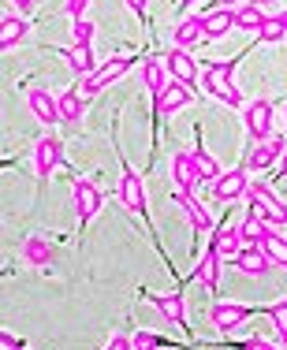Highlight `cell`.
Listing matches in <instances>:
<instances>
[{
    "label": "cell",
    "instance_id": "6",
    "mask_svg": "<svg viewBox=\"0 0 287 350\" xmlns=\"http://www.w3.org/2000/svg\"><path fill=\"white\" fill-rule=\"evenodd\" d=\"M71 198H75V213H79V228H86V224L101 213V205H105V198H101V187H97L94 179H75Z\"/></svg>",
    "mask_w": 287,
    "mask_h": 350
},
{
    "label": "cell",
    "instance_id": "42",
    "mask_svg": "<svg viewBox=\"0 0 287 350\" xmlns=\"http://www.w3.org/2000/svg\"><path fill=\"white\" fill-rule=\"evenodd\" d=\"M280 179H287V153H284V161H280Z\"/></svg>",
    "mask_w": 287,
    "mask_h": 350
},
{
    "label": "cell",
    "instance_id": "48",
    "mask_svg": "<svg viewBox=\"0 0 287 350\" xmlns=\"http://www.w3.org/2000/svg\"><path fill=\"white\" fill-rule=\"evenodd\" d=\"M160 350H168V347H160Z\"/></svg>",
    "mask_w": 287,
    "mask_h": 350
},
{
    "label": "cell",
    "instance_id": "16",
    "mask_svg": "<svg viewBox=\"0 0 287 350\" xmlns=\"http://www.w3.org/2000/svg\"><path fill=\"white\" fill-rule=\"evenodd\" d=\"M187 105H190V86L172 79V82H168V90L153 101V112L157 116H172V112H179V108H187Z\"/></svg>",
    "mask_w": 287,
    "mask_h": 350
},
{
    "label": "cell",
    "instance_id": "29",
    "mask_svg": "<svg viewBox=\"0 0 287 350\" xmlns=\"http://www.w3.org/2000/svg\"><path fill=\"white\" fill-rule=\"evenodd\" d=\"M261 27H265V12H261L258 4H242L239 12H235V30H250V34H258Z\"/></svg>",
    "mask_w": 287,
    "mask_h": 350
},
{
    "label": "cell",
    "instance_id": "41",
    "mask_svg": "<svg viewBox=\"0 0 287 350\" xmlns=\"http://www.w3.org/2000/svg\"><path fill=\"white\" fill-rule=\"evenodd\" d=\"M239 0H216V8H235Z\"/></svg>",
    "mask_w": 287,
    "mask_h": 350
},
{
    "label": "cell",
    "instance_id": "37",
    "mask_svg": "<svg viewBox=\"0 0 287 350\" xmlns=\"http://www.w3.org/2000/svg\"><path fill=\"white\" fill-rule=\"evenodd\" d=\"M86 4H90V0H67V4H64V12L71 15V19H82V12H86Z\"/></svg>",
    "mask_w": 287,
    "mask_h": 350
},
{
    "label": "cell",
    "instance_id": "32",
    "mask_svg": "<svg viewBox=\"0 0 287 350\" xmlns=\"http://www.w3.org/2000/svg\"><path fill=\"white\" fill-rule=\"evenodd\" d=\"M287 38V27L280 19H265V27L258 30V41L261 45H276V41H284Z\"/></svg>",
    "mask_w": 287,
    "mask_h": 350
},
{
    "label": "cell",
    "instance_id": "30",
    "mask_svg": "<svg viewBox=\"0 0 287 350\" xmlns=\"http://www.w3.org/2000/svg\"><path fill=\"white\" fill-rule=\"evenodd\" d=\"M239 231H242V239H247V243H250V246H258V243H261V239H265V235H269V228H265V220H261V216H258V213H250V216H247V220H242V224H239Z\"/></svg>",
    "mask_w": 287,
    "mask_h": 350
},
{
    "label": "cell",
    "instance_id": "17",
    "mask_svg": "<svg viewBox=\"0 0 287 350\" xmlns=\"http://www.w3.org/2000/svg\"><path fill=\"white\" fill-rule=\"evenodd\" d=\"M201 23H205V41H221L235 30V12L232 8H213V12L201 15Z\"/></svg>",
    "mask_w": 287,
    "mask_h": 350
},
{
    "label": "cell",
    "instance_id": "13",
    "mask_svg": "<svg viewBox=\"0 0 287 350\" xmlns=\"http://www.w3.org/2000/svg\"><path fill=\"white\" fill-rule=\"evenodd\" d=\"M146 302H153L168 324H179V328H187V298H183L179 291H164V295H153V291H149Z\"/></svg>",
    "mask_w": 287,
    "mask_h": 350
},
{
    "label": "cell",
    "instance_id": "14",
    "mask_svg": "<svg viewBox=\"0 0 287 350\" xmlns=\"http://www.w3.org/2000/svg\"><path fill=\"white\" fill-rule=\"evenodd\" d=\"M164 68H168V75H172L175 82H190L198 79V64H194V56H190V49H179V45H172L164 53Z\"/></svg>",
    "mask_w": 287,
    "mask_h": 350
},
{
    "label": "cell",
    "instance_id": "25",
    "mask_svg": "<svg viewBox=\"0 0 287 350\" xmlns=\"http://www.w3.org/2000/svg\"><path fill=\"white\" fill-rule=\"evenodd\" d=\"M142 79H146V90H149V97H153V101L168 90V68L160 60H153V56L142 64Z\"/></svg>",
    "mask_w": 287,
    "mask_h": 350
},
{
    "label": "cell",
    "instance_id": "26",
    "mask_svg": "<svg viewBox=\"0 0 287 350\" xmlns=\"http://www.w3.org/2000/svg\"><path fill=\"white\" fill-rule=\"evenodd\" d=\"M190 153H194V164H198V175H201V183H209V187H213V183L224 175L221 161H216V157L209 153V149H201V146H198V149H190Z\"/></svg>",
    "mask_w": 287,
    "mask_h": 350
},
{
    "label": "cell",
    "instance_id": "19",
    "mask_svg": "<svg viewBox=\"0 0 287 350\" xmlns=\"http://www.w3.org/2000/svg\"><path fill=\"white\" fill-rule=\"evenodd\" d=\"M23 257H27V265H34V269H45V265H53L56 250L45 235H27L23 239Z\"/></svg>",
    "mask_w": 287,
    "mask_h": 350
},
{
    "label": "cell",
    "instance_id": "39",
    "mask_svg": "<svg viewBox=\"0 0 287 350\" xmlns=\"http://www.w3.org/2000/svg\"><path fill=\"white\" fill-rule=\"evenodd\" d=\"M0 347H4V350H23V343L12 336V332H0Z\"/></svg>",
    "mask_w": 287,
    "mask_h": 350
},
{
    "label": "cell",
    "instance_id": "45",
    "mask_svg": "<svg viewBox=\"0 0 287 350\" xmlns=\"http://www.w3.org/2000/svg\"><path fill=\"white\" fill-rule=\"evenodd\" d=\"M179 4H183V8H190V4H198V0H179Z\"/></svg>",
    "mask_w": 287,
    "mask_h": 350
},
{
    "label": "cell",
    "instance_id": "5",
    "mask_svg": "<svg viewBox=\"0 0 287 350\" xmlns=\"http://www.w3.org/2000/svg\"><path fill=\"white\" fill-rule=\"evenodd\" d=\"M273 120H276V105L269 101V97H261V101H250V105H247V112H242L247 135L254 138V142L273 138Z\"/></svg>",
    "mask_w": 287,
    "mask_h": 350
},
{
    "label": "cell",
    "instance_id": "3",
    "mask_svg": "<svg viewBox=\"0 0 287 350\" xmlns=\"http://www.w3.org/2000/svg\"><path fill=\"white\" fill-rule=\"evenodd\" d=\"M134 68V56H112V60H105L94 75H86V79L79 82V94L86 97V101H94V97L101 94L105 86H112L116 79H123Z\"/></svg>",
    "mask_w": 287,
    "mask_h": 350
},
{
    "label": "cell",
    "instance_id": "9",
    "mask_svg": "<svg viewBox=\"0 0 287 350\" xmlns=\"http://www.w3.org/2000/svg\"><path fill=\"white\" fill-rule=\"evenodd\" d=\"M172 202L179 205V213L187 216V224H190L194 231H198V235H205V231H213V216H209V209L198 202V198H194V190H179V187H175Z\"/></svg>",
    "mask_w": 287,
    "mask_h": 350
},
{
    "label": "cell",
    "instance_id": "44",
    "mask_svg": "<svg viewBox=\"0 0 287 350\" xmlns=\"http://www.w3.org/2000/svg\"><path fill=\"white\" fill-rule=\"evenodd\" d=\"M276 19H280V23H284V27H287V12H280V15H276Z\"/></svg>",
    "mask_w": 287,
    "mask_h": 350
},
{
    "label": "cell",
    "instance_id": "8",
    "mask_svg": "<svg viewBox=\"0 0 287 350\" xmlns=\"http://www.w3.org/2000/svg\"><path fill=\"white\" fill-rule=\"evenodd\" d=\"M116 194H120V205L127 213H138V216H146V187H142V175L127 168L123 164V175H120V187H116Z\"/></svg>",
    "mask_w": 287,
    "mask_h": 350
},
{
    "label": "cell",
    "instance_id": "38",
    "mask_svg": "<svg viewBox=\"0 0 287 350\" xmlns=\"http://www.w3.org/2000/svg\"><path fill=\"white\" fill-rule=\"evenodd\" d=\"M123 4H127V8H131V12H134V15H138V19H142V23H146V19H149V12H146V0H123Z\"/></svg>",
    "mask_w": 287,
    "mask_h": 350
},
{
    "label": "cell",
    "instance_id": "31",
    "mask_svg": "<svg viewBox=\"0 0 287 350\" xmlns=\"http://www.w3.org/2000/svg\"><path fill=\"white\" fill-rule=\"evenodd\" d=\"M94 34H97V27H94V19H75L71 23V38H75V45H94Z\"/></svg>",
    "mask_w": 287,
    "mask_h": 350
},
{
    "label": "cell",
    "instance_id": "1",
    "mask_svg": "<svg viewBox=\"0 0 287 350\" xmlns=\"http://www.w3.org/2000/svg\"><path fill=\"white\" fill-rule=\"evenodd\" d=\"M232 75H235V60L232 64H209V68L201 71V86H205L209 97H216V101L239 108L242 105V94H239V86L232 82Z\"/></svg>",
    "mask_w": 287,
    "mask_h": 350
},
{
    "label": "cell",
    "instance_id": "23",
    "mask_svg": "<svg viewBox=\"0 0 287 350\" xmlns=\"http://www.w3.org/2000/svg\"><path fill=\"white\" fill-rule=\"evenodd\" d=\"M27 34H30V27L19 19V15H4V19H0V53H12Z\"/></svg>",
    "mask_w": 287,
    "mask_h": 350
},
{
    "label": "cell",
    "instance_id": "2",
    "mask_svg": "<svg viewBox=\"0 0 287 350\" xmlns=\"http://www.w3.org/2000/svg\"><path fill=\"white\" fill-rule=\"evenodd\" d=\"M247 198H250V209L265 220L269 231H284L287 228V205L265 187V183H250V194Z\"/></svg>",
    "mask_w": 287,
    "mask_h": 350
},
{
    "label": "cell",
    "instance_id": "21",
    "mask_svg": "<svg viewBox=\"0 0 287 350\" xmlns=\"http://www.w3.org/2000/svg\"><path fill=\"white\" fill-rule=\"evenodd\" d=\"M235 269H239L242 276H265V272L273 269V261L265 257V250H261V246H247L239 257H235Z\"/></svg>",
    "mask_w": 287,
    "mask_h": 350
},
{
    "label": "cell",
    "instance_id": "28",
    "mask_svg": "<svg viewBox=\"0 0 287 350\" xmlns=\"http://www.w3.org/2000/svg\"><path fill=\"white\" fill-rule=\"evenodd\" d=\"M258 246L265 250V257H269L273 265H280V269H287V239L280 235V231H269V235L261 239Z\"/></svg>",
    "mask_w": 287,
    "mask_h": 350
},
{
    "label": "cell",
    "instance_id": "20",
    "mask_svg": "<svg viewBox=\"0 0 287 350\" xmlns=\"http://www.w3.org/2000/svg\"><path fill=\"white\" fill-rule=\"evenodd\" d=\"M172 38L179 49H190V45H198V41H205V23H201V15H183V19L175 23Z\"/></svg>",
    "mask_w": 287,
    "mask_h": 350
},
{
    "label": "cell",
    "instance_id": "47",
    "mask_svg": "<svg viewBox=\"0 0 287 350\" xmlns=\"http://www.w3.org/2000/svg\"><path fill=\"white\" fill-rule=\"evenodd\" d=\"M284 123H287V108H284Z\"/></svg>",
    "mask_w": 287,
    "mask_h": 350
},
{
    "label": "cell",
    "instance_id": "33",
    "mask_svg": "<svg viewBox=\"0 0 287 350\" xmlns=\"http://www.w3.org/2000/svg\"><path fill=\"white\" fill-rule=\"evenodd\" d=\"M265 317L273 321V328L280 332V336H287V302H276V306H269Z\"/></svg>",
    "mask_w": 287,
    "mask_h": 350
},
{
    "label": "cell",
    "instance_id": "10",
    "mask_svg": "<svg viewBox=\"0 0 287 350\" xmlns=\"http://www.w3.org/2000/svg\"><path fill=\"white\" fill-rule=\"evenodd\" d=\"M284 153H287V142H284L280 135H273V138L258 142V146L250 149L247 168H250V172H269V168H276V164L284 161Z\"/></svg>",
    "mask_w": 287,
    "mask_h": 350
},
{
    "label": "cell",
    "instance_id": "35",
    "mask_svg": "<svg viewBox=\"0 0 287 350\" xmlns=\"http://www.w3.org/2000/svg\"><path fill=\"white\" fill-rule=\"evenodd\" d=\"M239 350H280V347H273L269 339H261V336H250V339H242V343H235Z\"/></svg>",
    "mask_w": 287,
    "mask_h": 350
},
{
    "label": "cell",
    "instance_id": "7",
    "mask_svg": "<svg viewBox=\"0 0 287 350\" xmlns=\"http://www.w3.org/2000/svg\"><path fill=\"white\" fill-rule=\"evenodd\" d=\"M250 317H254V310L242 306V302H216L213 310H209V324H213L216 332H224V336H232V332H239Z\"/></svg>",
    "mask_w": 287,
    "mask_h": 350
},
{
    "label": "cell",
    "instance_id": "36",
    "mask_svg": "<svg viewBox=\"0 0 287 350\" xmlns=\"http://www.w3.org/2000/svg\"><path fill=\"white\" fill-rule=\"evenodd\" d=\"M105 350H134V339L131 336H123V332H116L112 339H108V347Z\"/></svg>",
    "mask_w": 287,
    "mask_h": 350
},
{
    "label": "cell",
    "instance_id": "22",
    "mask_svg": "<svg viewBox=\"0 0 287 350\" xmlns=\"http://www.w3.org/2000/svg\"><path fill=\"white\" fill-rule=\"evenodd\" d=\"M67 68H71L75 75H82V79H86V75H94L101 64H97V56H94V45H71L67 49Z\"/></svg>",
    "mask_w": 287,
    "mask_h": 350
},
{
    "label": "cell",
    "instance_id": "40",
    "mask_svg": "<svg viewBox=\"0 0 287 350\" xmlns=\"http://www.w3.org/2000/svg\"><path fill=\"white\" fill-rule=\"evenodd\" d=\"M12 4H15V8H19V12H23V15H30V12H34V8H38V0H12Z\"/></svg>",
    "mask_w": 287,
    "mask_h": 350
},
{
    "label": "cell",
    "instance_id": "12",
    "mask_svg": "<svg viewBox=\"0 0 287 350\" xmlns=\"http://www.w3.org/2000/svg\"><path fill=\"white\" fill-rule=\"evenodd\" d=\"M247 194H250L247 168H232V172H224L221 179L213 183V198H216V202H239V198H247Z\"/></svg>",
    "mask_w": 287,
    "mask_h": 350
},
{
    "label": "cell",
    "instance_id": "15",
    "mask_svg": "<svg viewBox=\"0 0 287 350\" xmlns=\"http://www.w3.org/2000/svg\"><path fill=\"white\" fill-rule=\"evenodd\" d=\"M242 243H247V239H242V231L235 228V224H221V228L213 231V239H209V246H213L216 254L224 257V261H235V257L247 250Z\"/></svg>",
    "mask_w": 287,
    "mask_h": 350
},
{
    "label": "cell",
    "instance_id": "11",
    "mask_svg": "<svg viewBox=\"0 0 287 350\" xmlns=\"http://www.w3.org/2000/svg\"><path fill=\"white\" fill-rule=\"evenodd\" d=\"M27 105H30V116L38 123H45V127L60 123V101L45 86H27Z\"/></svg>",
    "mask_w": 287,
    "mask_h": 350
},
{
    "label": "cell",
    "instance_id": "34",
    "mask_svg": "<svg viewBox=\"0 0 287 350\" xmlns=\"http://www.w3.org/2000/svg\"><path fill=\"white\" fill-rule=\"evenodd\" d=\"M134 350H160V347H164V343H160V336H157V332H146V328H142V332H134Z\"/></svg>",
    "mask_w": 287,
    "mask_h": 350
},
{
    "label": "cell",
    "instance_id": "24",
    "mask_svg": "<svg viewBox=\"0 0 287 350\" xmlns=\"http://www.w3.org/2000/svg\"><path fill=\"white\" fill-rule=\"evenodd\" d=\"M221 261H224V257L216 254L213 246H209L205 254H201L198 269H194V280H198V283H205V287L213 291V287H216V280H221Z\"/></svg>",
    "mask_w": 287,
    "mask_h": 350
},
{
    "label": "cell",
    "instance_id": "43",
    "mask_svg": "<svg viewBox=\"0 0 287 350\" xmlns=\"http://www.w3.org/2000/svg\"><path fill=\"white\" fill-rule=\"evenodd\" d=\"M250 4H258V8H265V4H273V0H250Z\"/></svg>",
    "mask_w": 287,
    "mask_h": 350
},
{
    "label": "cell",
    "instance_id": "46",
    "mask_svg": "<svg viewBox=\"0 0 287 350\" xmlns=\"http://www.w3.org/2000/svg\"><path fill=\"white\" fill-rule=\"evenodd\" d=\"M280 339H284V350H287V336H280Z\"/></svg>",
    "mask_w": 287,
    "mask_h": 350
},
{
    "label": "cell",
    "instance_id": "4",
    "mask_svg": "<svg viewBox=\"0 0 287 350\" xmlns=\"http://www.w3.org/2000/svg\"><path fill=\"white\" fill-rule=\"evenodd\" d=\"M60 164H64V142L56 135H41L34 142V179L45 183Z\"/></svg>",
    "mask_w": 287,
    "mask_h": 350
},
{
    "label": "cell",
    "instance_id": "27",
    "mask_svg": "<svg viewBox=\"0 0 287 350\" xmlns=\"http://www.w3.org/2000/svg\"><path fill=\"white\" fill-rule=\"evenodd\" d=\"M56 101H60V123H79L82 120V105H86V97H82L79 90H67V94H60Z\"/></svg>",
    "mask_w": 287,
    "mask_h": 350
},
{
    "label": "cell",
    "instance_id": "18",
    "mask_svg": "<svg viewBox=\"0 0 287 350\" xmlns=\"http://www.w3.org/2000/svg\"><path fill=\"white\" fill-rule=\"evenodd\" d=\"M172 179H175V187L179 190H194L201 183V175H198V164H194V153H175L172 157Z\"/></svg>",
    "mask_w": 287,
    "mask_h": 350
}]
</instances>
